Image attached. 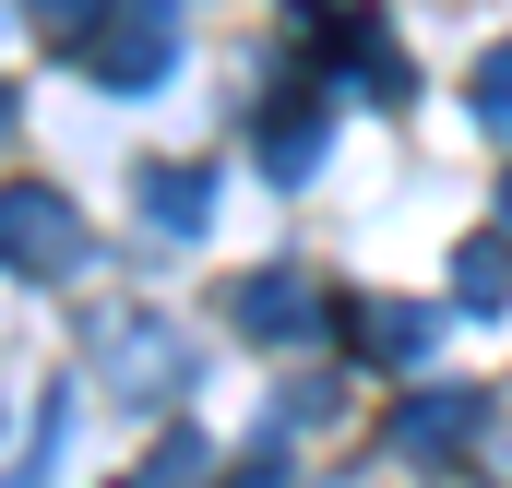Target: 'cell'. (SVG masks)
<instances>
[{
    "mask_svg": "<svg viewBox=\"0 0 512 488\" xmlns=\"http://www.w3.org/2000/svg\"><path fill=\"white\" fill-rule=\"evenodd\" d=\"M96 381H120L131 405H179V381H191L179 322H155V310H96Z\"/></svg>",
    "mask_w": 512,
    "mask_h": 488,
    "instance_id": "cell-1",
    "label": "cell"
},
{
    "mask_svg": "<svg viewBox=\"0 0 512 488\" xmlns=\"http://www.w3.org/2000/svg\"><path fill=\"white\" fill-rule=\"evenodd\" d=\"M167 60H179V12H167V0H120V12L96 24V48H84V72H96L108 96L167 84Z\"/></svg>",
    "mask_w": 512,
    "mask_h": 488,
    "instance_id": "cell-2",
    "label": "cell"
},
{
    "mask_svg": "<svg viewBox=\"0 0 512 488\" xmlns=\"http://www.w3.org/2000/svg\"><path fill=\"white\" fill-rule=\"evenodd\" d=\"M0 250H12V274H72L84 262V215L48 179H12L0 191Z\"/></svg>",
    "mask_w": 512,
    "mask_h": 488,
    "instance_id": "cell-3",
    "label": "cell"
},
{
    "mask_svg": "<svg viewBox=\"0 0 512 488\" xmlns=\"http://www.w3.org/2000/svg\"><path fill=\"white\" fill-rule=\"evenodd\" d=\"M227 310H239V334H251V346H298V334L322 322L310 274H286V262H262V274H239V286H227Z\"/></svg>",
    "mask_w": 512,
    "mask_h": 488,
    "instance_id": "cell-4",
    "label": "cell"
},
{
    "mask_svg": "<svg viewBox=\"0 0 512 488\" xmlns=\"http://www.w3.org/2000/svg\"><path fill=\"white\" fill-rule=\"evenodd\" d=\"M465 441H477V393H465V381L393 405V453H465Z\"/></svg>",
    "mask_w": 512,
    "mask_h": 488,
    "instance_id": "cell-5",
    "label": "cell"
},
{
    "mask_svg": "<svg viewBox=\"0 0 512 488\" xmlns=\"http://www.w3.org/2000/svg\"><path fill=\"white\" fill-rule=\"evenodd\" d=\"M453 298H465V310H512V227L453 250Z\"/></svg>",
    "mask_w": 512,
    "mask_h": 488,
    "instance_id": "cell-6",
    "label": "cell"
},
{
    "mask_svg": "<svg viewBox=\"0 0 512 488\" xmlns=\"http://www.w3.org/2000/svg\"><path fill=\"white\" fill-rule=\"evenodd\" d=\"M203 191H215V179H203V167H155V179H143V215H155V227H167V239H203V215H215V203H203Z\"/></svg>",
    "mask_w": 512,
    "mask_h": 488,
    "instance_id": "cell-7",
    "label": "cell"
},
{
    "mask_svg": "<svg viewBox=\"0 0 512 488\" xmlns=\"http://www.w3.org/2000/svg\"><path fill=\"white\" fill-rule=\"evenodd\" d=\"M108 12H120V0H24V36H36V48H72V60H84Z\"/></svg>",
    "mask_w": 512,
    "mask_h": 488,
    "instance_id": "cell-8",
    "label": "cell"
},
{
    "mask_svg": "<svg viewBox=\"0 0 512 488\" xmlns=\"http://www.w3.org/2000/svg\"><path fill=\"white\" fill-rule=\"evenodd\" d=\"M60 441H72V393L48 381V393H36V417H24V453H12V477L36 488V477H48V465H60Z\"/></svg>",
    "mask_w": 512,
    "mask_h": 488,
    "instance_id": "cell-9",
    "label": "cell"
},
{
    "mask_svg": "<svg viewBox=\"0 0 512 488\" xmlns=\"http://www.w3.org/2000/svg\"><path fill=\"white\" fill-rule=\"evenodd\" d=\"M465 108H477V131H489V143H512V48H489V60L465 72Z\"/></svg>",
    "mask_w": 512,
    "mask_h": 488,
    "instance_id": "cell-10",
    "label": "cell"
},
{
    "mask_svg": "<svg viewBox=\"0 0 512 488\" xmlns=\"http://www.w3.org/2000/svg\"><path fill=\"white\" fill-rule=\"evenodd\" d=\"M358 334H370V346H382V358H405V346H417V334H429V322H417V310H393V298H370V310H358Z\"/></svg>",
    "mask_w": 512,
    "mask_h": 488,
    "instance_id": "cell-11",
    "label": "cell"
},
{
    "mask_svg": "<svg viewBox=\"0 0 512 488\" xmlns=\"http://www.w3.org/2000/svg\"><path fill=\"white\" fill-rule=\"evenodd\" d=\"M203 465H215L203 429H167V441H155V477H203Z\"/></svg>",
    "mask_w": 512,
    "mask_h": 488,
    "instance_id": "cell-12",
    "label": "cell"
},
{
    "mask_svg": "<svg viewBox=\"0 0 512 488\" xmlns=\"http://www.w3.org/2000/svg\"><path fill=\"white\" fill-rule=\"evenodd\" d=\"M501 227H512V179H501Z\"/></svg>",
    "mask_w": 512,
    "mask_h": 488,
    "instance_id": "cell-13",
    "label": "cell"
}]
</instances>
